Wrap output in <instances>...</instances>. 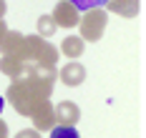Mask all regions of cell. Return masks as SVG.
I'll return each mask as SVG.
<instances>
[{
    "label": "cell",
    "instance_id": "6da1fadb",
    "mask_svg": "<svg viewBox=\"0 0 146 138\" xmlns=\"http://www.w3.org/2000/svg\"><path fill=\"white\" fill-rule=\"evenodd\" d=\"M5 98L10 101V106H13L20 116H30L33 108L38 106L40 101H48V98H40L38 93L33 91V85H30L25 78H13V83H10L8 91H5Z\"/></svg>",
    "mask_w": 146,
    "mask_h": 138
},
{
    "label": "cell",
    "instance_id": "7a4b0ae2",
    "mask_svg": "<svg viewBox=\"0 0 146 138\" xmlns=\"http://www.w3.org/2000/svg\"><path fill=\"white\" fill-rule=\"evenodd\" d=\"M56 60H58V50L53 43H48L40 35H25V63L56 68Z\"/></svg>",
    "mask_w": 146,
    "mask_h": 138
},
{
    "label": "cell",
    "instance_id": "3957f363",
    "mask_svg": "<svg viewBox=\"0 0 146 138\" xmlns=\"http://www.w3.org/2000/svg\"><path fill=\"white\" fill-rule=\"evenodd\" d=\"M33 91L38 93L40 98H50V91H53V83H56V68H48V65H38V63H25L23 68V76Z\"/></svg>",
    "mask_w": 146,
    "mask_h": 138
},
{
    "label": "cell",
    "instance_id": "277c9868",
    "mask_svg": "<svg viewBox=\"0 0 146 138\" xmlns=\"http://www.w3.org/2000/svg\"><path fill=\"white\" fill-rule=\"evenodd\" d=\"M106 23H108V15L103 8H91V10H83V15L78 18V28H81V40H101L103 30H106Z\"/></svg>",
    "mask_w": 146,
    "mask_h": 138
},
{
    "label": "cell",
    "instance_id": "5b68a950",
    "mask_svg": "<svg viewBox=\"0 0 146 138\" xmlns=\"http://www.w3.org/2000/svg\"><path fill=\"white\" fill-rule=\"evenodd\" d=\"M0 50H3V55L25 60V35L18 30H5V35L0 38Z\"/></svg>",
    "mask_w": 146,
    "mask_h": 138
},
{
    "label": "cell",
    "instance_id": "8992f818",
    "mask_svg": "<svg viewBox=\"0 0 146 138\" xmlns=\"http://www.w3.org/2000/svg\"><path fill=\"white\" fill-rule=\"evenodd\" d=\"M50 18H53L56 28H76L78 25V18H81V10H76V5L66 3V0H58Z\"/></svg>",
    "mask_w": 146,
    "mask_h": 138
},
{
    "label": "cell",
    "instance_id": "52a82bcc",
    "mask_svg": "<svg viewBox=\"0 0 146 138\" xmlns=\"http://www.w3.org/2000/svg\"><path fill=\"white\" fill-rule=\"evenodd\" d=\"M33 126H35V131L40 133V131H50L53 126H56V118H53V103L50 101H40L38 106L33 108V113L28 116Z\"/></svg>",
    "mask_w": 146,
    "mask_h": 138
},
{
    "label": "cell",
    "instance_id": "ba28073f",
    "mask_svg": "<svg viewBox=\"0 0 146 138\" xmlns=\"http://www.w3.org/2000/svg\"><path fill=\"white\" fill-rule=\"evenodd\" d=\"M53 118H56V126H73L76 128V123L81 118V108L73 101H63L53 108Z\"/></svg>",
    "mask_w": 146,
    "mask_h": 138
},
{
    "label": "cell",
    "instance_id": "9c48e42d",
    "mask_svg": "<svg viewBox=\"0 0 146 138\" xmlns=\"http://www.w3.org/2000/svg\"><path fill=\"white\" fill-rule=\"evenodd\" d=\"M58 78L66 83V85H81L83 80H86V68L81 65V63H76V60H71L68 65H63L60 68V73H58Z\"/></svg>",
    "mask_w": 146,
    "mask_h": 138
},
{
    "label": "cell",
    "instance_id": "30bf717a",
    "mask_svg": "<svg viewBox=\"0 0 146 138\" xmlns=\"http://www.w3.org/2000/svg\"><path fill=\"white\" fill-rule=\"evenodd\" d=\"M106 8L121 18H136L141 10V0H106Z\"/></svg>",
    "mask_w": 146,
    "mask_h": 138
},
{
    "label": "cell",
    "instance_id": "8fae6325",
    "mask_svg": "<svg viewBox=\"0 0 146 138\" xmlns=\"http://www.w3.org/2000/svg\"><path fill=\"white\" fill-rule=\"evenodd\" d=\"M23 68H25V60H20V58H13V55L0 58V70L10 78H20L23 76Z\"/></svg>",
    "mask_w": 146,
    "mask_h": 138
},
{
    "label": "cell",
    "instance_id": "7c38bea8",
    "mask_svg": "<svg viewBox=\"0 0 146 138\" xmlns=\"http://www.w3.org/2000/svg\"><path fill=\"white\" fill-rule=\"evenodd\" d=\"M60 53H63L66 58H78V55L83 53V40L76 38V35L63 38V43H60Z\"/></svg>",
    "mask_w": 146,
    "mask_h": 138
},
{
    "label": "cell",
    "instance_id": "4fadbf2b",
    "mask_svg": "<svg viewBox=\"0 0 146 138\" xmlns=\"http://www.w3.org/2000/svg\"><path fill=\"white\" fill-rule=\"evenodd\" d=\"M38 35L45 38V40L56 35V23H53V18H50V15H40V18H38Z\"/></svg>",
    "mask_w": 146,
    "mask_h": 138
},
{
    "label": "cell",
    "instance_id": "5bb4252c",
    "mask_svg": "<svg viewBox=\"0 0 146 138\" xmlns=\"http://www.w3.org/2000/svg\"><path fill=\"white\" fill-rule=\"evenodd\" d=\"M50 138H81L73 126H53L50 128Z\"/></svg>",
    "mask_w": 146,
    "mask_h": 138
},
{
    "label": "cell",
    "instance_id": "9a60e30c",
    "mask_svg": "<svg viewBox=\"0 0 146 138\" xmlns=\"http://www.w3.org/2000/svg\"><path fill=\"white\" fill-rule=\"evenodd\" d=\"M66 3L76 5V10H91V8H101V5H106V0H66Z\"/></svg>",
    "mask_w": 146,
    "mask_h": 138
},
{
    "label": "cell",
    "instance_id": "2e32d148",
    "mask_svg": "<svg viewBox=\"0 0 146 138\" xmlns=\"http://www.w3.org/2000/svg\"><path fill=\"white\" fill-rule=\"evenodd\" d=\"M15 138H40V133H38L35 128H25V131H20Z\"/></svg>",
    "mask_w": 146,
    "mask_h": 138
},
{
    "label": "cell",
    "instance_id": "e0dca14e",
    "mask_svg": "<svg viewBox=\"0 0 146 138\" xmlns=\"http://www.w3.org/2000/svg\"><path fill=\"white\" fill-rule=\"evenodd\" d=\"M0 138H8V126H5V121H0Z\"/></svg>",
    "mask_w": 146,
    "mask_h": 138
},
{
    "label": "cell",
    "instance_id": "ac0fdd59",
    "mask_svg": "<svg viewBox=\"0 0 146 138\" xmlns=\"http://www.w3.org/2000/svg\"><path fill=\"white\" fill-rule=\"evenodd\" d=\"M5 10H8V5H5V0H0V20H3V15H5Z\"/></svg>",
    "mask_w": 146,
    "mask_h": 138
},
{
    "label": "cell",
    "instance_id": "d6986e66",
    "mask_svg": "<svg viewBox=\"0 0 146 138\" xmlns=\"http://www.w3.org/2000/svg\"><path fill=\"white\" fill-rule=\"evenodd\" d=\"M5 30H8V28H5V23H3V20H0V38H3V35H5Z\"/></svg>",
    "mask_w": 146,
    "mask_h": 138
},
{
    "label": "cell",
    "instance_id": "ffe728a7",
    "mask_svg": "<svg viewBox=\"0 0 146 138\" xmlns=\"http://www.w3.org/2000/svg\"><path fill=\"white\" fill-rule=\"evenodd\" d=\"M3 106H5V101H3V95H0V110H3Z\"/></svg>",
    "mask_w": 146,
    "mask_h": 138
}]
</instances>
